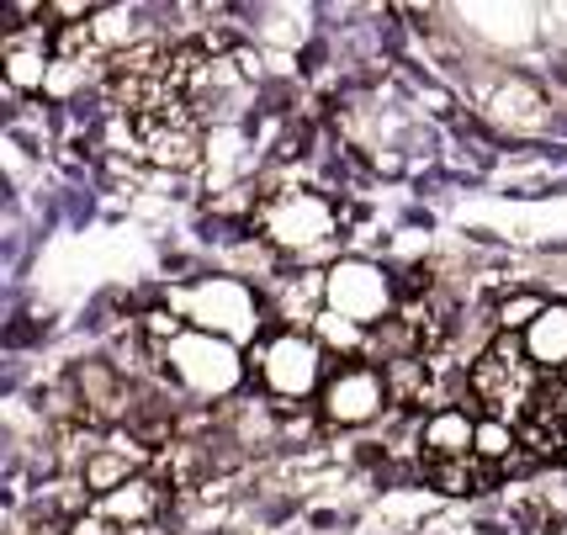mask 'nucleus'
Masks as SVG:
<instances>
[{
	"label": "nucleus",
	"mask_w": 567,
	"mask_h": 535,
	"mask_svg": "<svg viewBox=\"0 0 567 535\" xmlns=\"http://www.w3.org/2000/svg\"><path fill=\"white\" fill-rule=\"evenodd\" d=\"M175 361H165L186 382V388L197 392H228L234 382H239V361H234V350L223 340H207V335H181V340H171Z\"/></svg>",
	"instance_id": "obj_6"
},
{
	"label": "nucleus",
	"mask_w": 567,
	"mask_h": 535,
	"mask_svg": "<svg viewBox=\"0 0 567 535\" xmlns=\"http://www.w3.org/2000/svg\"><path fill=\"white\" fill-rule=\"evenodd\" d=\"M49 43L43 38H22V32H11L6 38V53H0V70L11 80V91H43L49 85Z\"/></svg>",
	"instance_id": "obj_10"
},
{
	"label": "nucleus",
	"mask_w": 567,
	"mask_h": 535,
	"mask_svg": "<svg viewBox=\"0 0 567 535\" xmlns=\"http://www.w3.org/2000/svg\"><path fill=\"white\" fill-rule=\"evenodd\" d=\"M260 388L271 392L276 403H302L308 392H323L329 371H323V344L302 329H287L276 335L266 350H260Z\"/></svg>",
	"instance_id": "obj_1"
},
{
	"label": "nucleus",
	"mask_w": 567,
	"mask_h": 535,
	"mask_svg": "<svg viewBox=\"0 0 567 535\" xmlns=\"http://www.w3.org/2000/svg\"><path fill=\"white\" fill-rule=\"evenodd\" d=\"M515 445H519V430L509 419H477V462H488V466L509 462Z\"/></svg>",
	"instance_id": "obj_12"
},
{
	"label": "nucleus",
	"mask_w": 567,
	"mask_h": 535,
	"mask_svg": "<svg viewBox=\"0 0 567 535\" xmlns=\"http://www.w3.org/2000/svg\"><path fill=\"white\" fill-rule=\"evenodd\" d=\"M112 525H127V531H138V525H154V514L165 510V483H154V477H133L123 483L117 493H106L96 504Z\"/></svg>",
	"instance_id": "obj_9"
},
{
	"label": "nucleus",
	"mask_w": 567,
	"mask_h": 535,
	"mask_svg": "<svg viewBox=\"0 0 567 535\" xmlns=\"http://www.w3.org/2000/svg\"><path fill=\"white\" fill-rule=\"evenodd\" d=\"M424 462H472L477 456V419L467 409H435L420 424Z\"/></svg>",
	"instance_id": "obj_7"
},
{
	"label": "nucleus",
	"mask_w": 567,
	"mask_h": 535,
	"mask_svg": "<svg viewBox=\"0 0 567 535\" xmlns=\"http://www.w3.org/2000/svg\"><path fill=\"white\" fill-rule=\"evenodd\" d=\"M424 472L445 487V493H472V487L488 483V462H424Z\"/></svg>",
	"instance_id": "obj_13"
},
{
	"label": "nucleus",
	"mask_w": 567,
	"mask_h": 535,
	"mask_svg": "<svg viewBox=\"0 0 567 535\" xmlns=\"http://www.w3.org/2000/svg\"><path fill=\"white\" fill-rule=\"evenodd\" d=\"M133 138L148 165H165V171H192L202 160V117L181 96L154 106L148 117H133Z\"/></svg>",
	"instance_id": "obj_3"
},
{
	"label": "nucleus",
	"mask_w": 567,
	"mask_h": 535,
	"mask_svg": "<svg viewBox=\"0 0 567 535\" xmlns=\"http://www.w3.org/2000/svg\"><path fill=\"white\" fill-rule=\"evenodd\" d=\"M542 297H530V292H515V297H504L498 302V313H494V323H498V335H525L536 318H542Z\"/></svg>",
	"instance_id": "obj_14"
},
{
	"label": "nucleus",
	"mask_w": 567,
	"mask_h": 535,
	"mask_svg": "<svg viewBox=\"0 0 567 535\" xmlns=\"http://www.w3.org/2000/svg\"><path fill=\"white\" fill-rule=\"evenodd\" d=\"M519 344H525V361L536 366L542 382L567 377V302H546L542 318L519 335Z\"/></svg>",
	"instance_id": "obj_8"
},
{
	"label": "nucleus",
	"mask_w": 567,
	"mask_h": 535,
	"mask_svg": "<svg viewBox=\"0 0 567 535\" xmlns=\"http://www.w3.org/2000/svg\"><path fill=\"white\" fill-rule=\"evenodd\" d=\"M133 462L138 456H127V451H91L85 466H80V487L106 498V493H117L123 483H133Z\"/></svg>",
	"instance_id": "obj_11"
},
{
	"label": "nucleus",
	"mask_w": 567,
	"mask_h": 535,
	"mask_svg": "<svg viewBox=\"0 0 567 535\" xmlns=\"http://www.w3.org/2000/svg\"><path fill=\"white\" fill-rule=\"evenodd\" d=\"M319 403H323V419H329V424L355 430V424H371V419L393 403V388H388V371H382V366L346 361V366L329 371Z\"/></svg>",
	"instance_id": "obj_4"
},
{
	"label": "nucleus",
	"mask_w": 567,
	"mask_h": 535,
	"mask_svg": "<svg viewBox=\"0 0 567 535\" xmlns=\"http://www.w3.org/2000/svg\"><path fill=\"white\" fill-rule=\"evenodd\" d=\"M393 297H398V287L377 266H367V260H346V266H334L323 276V302H329V313L350 318V323H361V329L388 323Z\"/></svg>",
	"instance_id": "obj_5"
},
{
	"label": "nucleus",
	"mask_w": 567,
	"mask_h": 535,
	"mask_svg": "<svg viewBox=\"0 0 567 535\" xmlns=\"http://www.w3.org/2000/svg\"><path fill=\"white\" fill-rule=\"evenodd\" d=\"M334 223L340 213L319 192H276L271 202H260V228L281 249H319L334 239Z\"/></svg>",
	"instance_id": "obj_2"
}]
</instances>
